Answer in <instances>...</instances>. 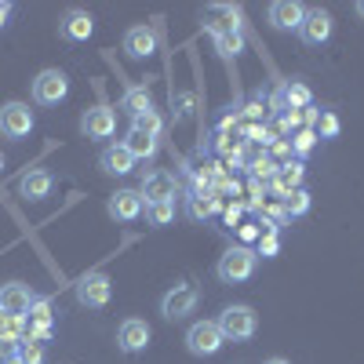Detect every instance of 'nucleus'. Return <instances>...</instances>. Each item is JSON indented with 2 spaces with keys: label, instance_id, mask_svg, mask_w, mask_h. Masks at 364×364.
Listing matches in <instances>:
<instances>
[{
  "label": "nucleus",
  "instance_id": "obj_1",
  "mask_svg": "<svg viewBox=\"0 0 364 364\" xmlns=\"http://www.w3.org/2000/svg\"><path fill=\"white\" fill-rule=\"evenodd\" d=\"M255 266H259V255H255L252 248L233 245V248L223 252L215 273H219V281H223V284H240V281H248L252 273H255Z\"/></svg>",
  "mask_w": 364,
  "mask_h": 364
},
{
  "label": "nucleus",
  "instance_id": "obj_2",
  "mask_svg": "<svg viewBox=\"0 0 364 364\" xmlns=\"http://www.w3.org/2000/svg\"><path fill=\"white\" fill-rule=\"evenodd\" d=\"M215 324L223 331V339H233V343H245L259 331V317H255L252 306H226Z\"/></svg>",
  "mask_w": 364,
  "mask_h": 364
},
{
  "label": "nucleus",
  "instance_id": "obj_3",
  "mask_svg": "<svg viewBox=\"0 0 364 364\" xmlns=\"http://www.w3.org/2000/svg\"><path fill=\"white\" fill-rule=\"evenodd\" d=\"M223 331H219V324L215 321H197L190 331H186V350L193 353V357H215L219 350H223Z\"/></svg>",
  "mask_w": 364,
  "mask_h": 364
},
{
  "label": "nucleus",
  "instance_id": "obj_4",
  "mask_svg": "<svg viewBox=\"0 0 364 364\" xmlns=\"http://www.w3.org/2000/svg\"><path fill=\"white\" fill-rule=\"evenodd\" d=\"M142 200L146 204H175V193H178V182L171 171L164 168H154V171H146L142 175Z\"/></svg>",
  "mask_w": 364,
  "mask_h": 364
},
{
  "label": "nucleus",
  "instance_id": "obj_5",
  "mask_svg": "<svg viewBox=\"0 0 364 364\" xmlns=\"http://www.w3.org/2000/svg\"><path fill=\"white\" fill-rule=\"evenodd\" d=\"M109 295H113V284H109V277L102 269H91V273H84V277L77 281V302L80 306L99 310V306L109 302Z\"/></svg>",
  "mask_w": 364,
  "mask_h": 364
},
{
  "label": "nucleus",
  "instance_id": "obj_6",
  "mask_svg": "<svg viewBox=\"0 0 364 364\" xmlns=\"http://www.w3.org/2000/svg\"><path fill=\"white\" fill-rule=\"evenodd\" d=\"M70 95V77L63 73V70H44V73H37V80H33V102H41V106H58Z\"/></svg>",
  "mask_w": 364,
  "mask_h": 364
},
{
  "label": "nucleus",
  "instance_id": "obj_7",
  "mask_svg": "<svg viewBox=\"0 0 364 364\" xmlns=\"http://www.w3.org/2000/svg\"><path fill=\"white\" fill-rule=\"evenodd\" d=\"M29 132H33V109H29L26 102H4L0 106V135L18 142Z\"/></svg>",
  "mask_w": 364,
  "mask_h": 364
},
{
  "label": "nucleus",
  "instance_id": "obj_8",
  "mask_svg": "<svg viewBox=\"0 0 364 364\" xmlns=\"http://www.w3.org/2000/svg\"><path fill=\"white\" fill-rule=\"evenodd\" d=\"M197 288L193 284H175L164 299H161V314L164 321H186L193 310H197Z\"/></svg>",
  "mask_w": 364,
  "mask_h": 364
},
{
  "label": "nucleus",
  "instance_id": "obj_9",
  "mask_svg": "<svg viewBox=\"0 0 364 364\" xmlns=\"http://www.w3.org/2000/svg\"><path fill=\"white\" fill-rule=\"evenodd\" d=\"M106 211H109V219H117V223H135L146 211V200H142L139 190H117L106 200Z\"/></svg>",
  "mask_w": 364,
  "mask_h": 364
},
{
  "label": "nucleus",
  "instance_id": "obj_10",
  "mask_svg": "<svg viewBox=\"0 0 364 364\" xmlns=\"http://www.w3.org/2000/svg\"><path fill=\"white\" fill-rule=\"evenodd\" d=\"M80 132H84L87 139H109V135L117 132V113H113L109 106H91V109H84Z\"/></svg>",
  "mask_w": 364,
  "mask_h": 364
},
{
  "label": "nucleus",
  "instance_id": "obj_11",
  "mask_svg": "<svg viewBox=\"0 0 364 364\" xmlns=\"http://www.w3.org/2000/svg\"><path fill=\"white\" fill-rule=\"evenodd\" d=\"M22 339H37V343L51 339V306L44 299H37L29 306V317H22Z\"/></svg>",
  "mask_w": 364,
  "mask_h": 364
},
{
  "label": "nucleus",
  "instance_id": "obj_12",
  "mask_svg": "<svg viewBox=\"0 0 364 364\" xmlns=\"http://www.w3.org/2000/svg\"><path fill=\"white\" fill-rule=\"evenodd\" d=\"M299 37H302V44H324L328 37H331V15L324 11V8H310L306 15H302V26H299Z\"/></svg>",
  "mask_w": 364,
  "mask_h": 364
},
{
  "label": "nucleus",
  "instance_id": "obj_13",
  "mask_svg": "<svg viewBox=\"0 0 364 364\" xmlns=\"http://www.w3.org/2000/svg\"><path fill=\"white\" fill-rule=\"evenodd\" d=\"M33 302H37V295L29 291V284H18V281H11V284H4V288H0V310H4V314L26 317Z\"/></svg>",
  "mask_w": 364,
  "mask_h": 364
},
{
  "label": "nucleus",
  "instance_id": "obj_14",
  "mask_svg": "<svg viewBox=\"0 0 364 364\" xmlns=\"http://www.w3.org/2000/svg\"><path fill=\"white\" fill-rule=\"evenodd\" d=\"M117 346L124 350V353L146 350V346H149V324L139 321V317H128L124 324H120V331H117Z\"/></svg>",
  "mask_w": 364,
  "mask_h": 364
},
{
  "label": "nucleus",
  "instance_id": "obj_15",
  "mask_svg": "<svg viewBox=\"0 0 364 364\" xmlns=\"http://www.w3.org/2000/svg\"><path fill=\"white\" fill-rule=\"evenodd\" d=\"M51 186H55V178H51V171H44V168H29V171L18 178V193H22L26 200H44V197H51Z\"/></svg>",
  "mask_w": 364,
  "mask_h": 364
},
{
  "label": "nucleus",
  "instance_id": "obj_16",
  "mask_svg": "<svg viewBox=\"0 0 364 364\" xmlns=\"http://www.w3.org/2000/svg\"><path fill=\"white\" fill-rule=\"evenodd\" d=\"M99 168L106 175H132L135 171V157L124 149V142H117V146H106L99 154Z\"/></svg>",
  "mask_w": 364,
  "mask_h": 364
},
{
  "label": "nucleus",
  "instance_id": "obj_17",
  "mask_svg": "<svg viewBox=\"0 0 364 364\" xmlns=\"http://www.w3.org/2000/svg\"><path fill=\"white\" fill-rule=\"evenodd\" d=\"M124 51L132 58H149L157 51V33L149 26H132L128 33H124Z\"/></svg>",
  "mask_w": 364,
  "mask_h": 364
},
{
  "label": "nucleus",
  "instance_id": "obj_18",
  "mask_svg": "<svg viewBox=\"0 0 364 364\" xmlns=\"http://www.w3.org/2000/svg\"><path fill=\"white\" fill-rule=\"evenodd\" d=\"M302 15H306V8L295 4V0H277V4H269V22L277 29H299Z\"/></svg>",
  "mask_w": 364,
  "mask_h": 364
},
{
  "label": "nucleus",
  "instance_id": "obj_19",
  "mask_svg": "<svg viewBox=\"0 0 364 364\" xmlns=\"http://www.w3.org/2000/svg\"><path fill=\"white\" fill-rule=\"evenodd\" d=\"M302 178H306V168H302V161H288L284 168H277V175H273V190H277L281 197H288L291 190L302 186Z\"/></svg>",
  "mask_w": 364,
  "mask_h": 364
},
{
  "label": "nucleus",
  "instance_id": "obj_20",
  "mask_svg": "<svg viewBox=\"0 0 364 364\" xmlns=\"http://www.w3.org/2000/svg\"><path fill=\"white\" fill-rule=\"evenodd\" d=\"M91 29H95V22H91L87 11H77V8H73V11L63 15V37H66V41H87Z\"/></svg>",
  "mask_w": 364,
  "mask_h": 364
},
{
  "label": "nucleus",
  "instance_id": "obj_21",
  "mask_svg": "<svg viewBox=\"0 0 364 364\" xmlns=\"http://www.w3.org/2000/svg\"><path fill=\"white\" fill-rule=\"evenodd\" d=\"M124 149H128V154H132L135 161H149V157L157 154V135L132 128V132H128V139H124Z\"/></svg>",
  "mask_w": 364,
  "mask_h": 364
},
{
  "label": "nucleus",
  "instance_id": "obj_22",
  "mask_svg": "<svg viewBox=\"0 0 364 364\" xmlns=\"http://www.w3.org/2000/svg\"><path fill=\"white\" fill-rule=\"evenodd\" d=\"M215 211H219V197L211 193V190H197V193L186 200V215H190V219H197V223L211 219Z\"/></svg>",
  "mask_w": 364,
  "mask_h": 364
},
{
  "label": "nucleus",
  "instance_id": "obj_23",
  "mask_svg": "<svg viewBox=\"0 0 364 364\" xmlns=\"http://www.w3.org/2000/svg\"><path fill=\"white\" fill-rule=\"evenodd\" d=\"M281 99H284L288 109H306L314 102V91H310V84H302V80H288L281 87Z\"/></svg>",
  "mask_w": 364,
  "mask_h": 364
},
{
  "label": "nucleus",
  "instance_id": "obj_24",
  "mask_svg": "<svg viewBox=\"0 0 364 364\" xmlns=\"http://www.w3.org/2000/svg\"><path fill=\"white\" fill-rule=\"evenodd\" d=\"M120 109H124L132 120L142 117L146 109H154V102H149V91H146V87H128L124 99H120Z\"/></svg>",
  "mask_w": 364,
  "mask_h": 364
},
{
  "label": "nucleus",
  "instance_id": "obj_25",
  "mask_svg": "<svg viewBox=\"0 0 364 364\" xmlns=\"http://www.w3.org/2000/svg\"><path fill=\"white\" fill-rule=\"evenodd\" d=\"M306 211H310V190H291L288 197H284V215L288 219H295V215H306Z\"/></svg>",
  "mask_w": 364,
  "mask_h": 364
},
{
  "label": "nucleus",
  "instance_id": "obj_26",
  "mask_svg": "<svg viewBox=\"0 0 364 364\" xmlns=\"http://www.w3.org/2000/svg\"><path fill=\"white\" fill-rule=\"evenodd\" d=\"M22 339V317L0 310V343H18Z\"/></svg>",
  "mask_w": 364,
  "mask_h": 364
},
{
  "label": "nucleus",
  "instance_id": "obj_27",
  "mask_svg": "<svg viewBox=\"0 0 364 364\" xmlns=\"http://www.w3.org/2000/svg\"><path fill=\"white\" fill-rule=\"evenodd\" d=\"M15 353L26 364H44V343H37V339H18L15 343Z\"/></svg>",
  "mask_w": 364,
  "mask_h": 364
},
{
  "label": "nucleus",
  "instance_id": "obj_28",
  "mask_svg": "<svg viewBox=\"0 0 364 364\" xmlns=\"http://www.w3.org/2000/svg\"><path fill=\"white\" fill-rule=\"evenodd\" d=\"M149 226H171L175 223V204H146Z\"/></svg>",
  "mask_w": 364,
  "mask_h": 364
},
{
  "label": "nucleus",
  "instance_id": "obj_29",
  "mask_svg": "<svg viewBox=\"0 0 364 364\" xmlns=\"http://www.w3.org/2000/svg\"><path fill=\"white\" fill-rule=\"evenodd\" d=\"M314 132H317V139H336V135H339V117L331 113V109H321Z\"/></svg>",
  "mask_w": 364,
  "mask_h": 364
},
{
  "label": "nucleus",
  "instance_id": "obj_30",
  "mask_svg": "<svg viewBox=\"0 0 364 364\" xmlns=\"http://www.w3.org/2000/svg\"><path fill=\"white\" fill-rule=\"evenodd\" d=\"M288 142H291V154H299V157H306L310 149L317 146V132H314V128H299V132H295V135H291Z\"/></svg>",
  "mask_w": 364,
  "mask_h": 364
},
{
  "label": "nucleus",
  "instance_id": "obj_31",
  "mask_svg": "<svg viewBox=\"0 0 364 364\" xmlns=\"http://www.w3.org/2000/svg\"><path fill=\"white\" fill-rule=\"evenodd\" d=\"M132 128L149 132V135H161V117H157V109H146L142 117H135V120H132Z\"/></svg>",
  "mask_w": 364,
  "mask_h": 364
},
{
  "label": "nucleus",
  "instance_id": "obj_32",
  "mask_svg": "<svg viewBox=\"0 0 364 364\" xmlns=\"http://www.w3.org/2000/svg\"><path fill=\"white\" fill-rule=\"evenodd\" d=\"M277 248H281L277 233H262V237H259V248H255V255H262V259H273V255H277Z\"/></svg>",
  "mask_w": 364,
  "mask_h": 364
},
{
  "label": "nucleus",
  "instance_id": "obj_33",
  "mask_svg": "<svg viewBox=\"0 0 364 364\" xmlns=\"http://www.w3.org/2000/svg\"><path fill=\"white\" fill-rule=\"evenodd\" d=\"M288 161H291V142L277 139V142H273V164H277V168H284Z\"/></svg>",
  "mask_w": 364,
  "mask_h": 364
},
{
  "label": "nucleus",
  "instance_id": "obj_34",
  "mask_svg": "<svg viewBox=\"0 0 364 364\" xmlns=\"http://www.w3.org/2000/svg\"><path fill=\"white\" fill-rule=\"evenodd\" d=\"M219 44H223L226 55H237V51H240V37H237V33H219Z\"/></svg>",
  "mask_w": 364,
  "mask_h": 364
},
{
  "label": "nucleus",
  "instance_id": "obj_35",
  "mask_svg": "<svg viewBox=\"0 0 364 364\" xmlns=\"http://www.w3.org/2000/svg\"><path fill=\"white\" fill-rule=\"evenodd\" d=\"M8 18H11V4H8V0H0V26H8Z\"/></svg>",
  "mask_w": 364,
  "mask_h": 364
},
{
  "label": "nucleus",
  "instance_id": "obj_36",
  "mask_svg": "<svg viewBox=\"0 0 364 364\" xmlns=\"http://www.w3.org/2000/svg\"><path fill=\"white\" fill-rule=\"evenodd\" d=\"M237 219H240V204H237V208H230V211H226V223H230V226H237Z\"/></svg>",
  "mask_w": 364,
  "mask_h": 364
},
{
  "label": "nucleus",
  "instance_id": "obj_37",
  "mask_svg": "<svg viewBox=\"0 0 364 364\" xmlns=\"http://www.w3.org/2000/svg\"><path fill=\"white\" fill-rule=\"evenodd\" d=\"M266 364H291V360H284V357H269Z\"/></svg>",
  "mask_w": 364,
  "mask_h": 364
},
{
  "label": "nucleus",
  "instance_id": "obj_38",
  "mask_svg": "<svg viewBox=\"0 0 364 364\" xmlns=\"http://www.w3.org/2000/svg\"><path fill=\"white\" fill-rule=\"evenodd\" d=\"M8 364H26V360H22L18 353H11V357H8Z\"/></svg>",
  "mask_w": 364,
  "mask_h": 364
},
{
  "label": "nucleus",
  "instance_id": "obj_39",
  "mask_svg": "<svg viewBox=\"0 0 364 364\" xmlns=\"http://www.w3.org/2000/svg\"><path fill=\"white\" fill-rule=\"evenodd\" d=\"M0 364H8V353L4 350H0Z\"/></svg>",
  "mask_w": 364,
  "mask_h": 364
},
{
  "label": "nucleus",
  "instance_id": "obj_40",
  "mask_svg": "<svg viewBox=\"0 0 364 364\" xmlns=\"http://www.w3.org/2000/svg\"><path fill=\"white\" fill-rule=\"evenodd\" d=\"M357 11H360V15H364V0H360V4H357Z\"/></svg>",
  "mask_w": 364,
  "mask_h": 364
},
{
  "label": "nucleus",
  "instance_id": "obj_41",
  "mask_svg": "<svg viewBox=\"0 0 364 364\" xmlns=\"http://www.w3.org/2000/svg\"><path fill=\"white\" fill-rule=\"evenodd\" d=\"M0 171H4V154H0Z\"/></svg>",
  "mask_w": 364,
  "mask_h": 364
}]
</instances>
